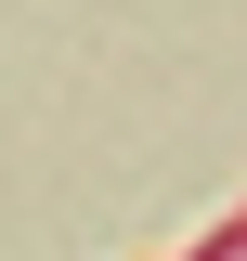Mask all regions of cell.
I'll use <instances>...</instances> for the list:
<instances>
[{"label": "cell", "instance_id": "1", "mask_svg": "<svg viewBox=\"0 0 247 261\" xmlns=\"http://www.w3.org/2000/svg\"><path fill=\"white\" fill-rule=\"evenodd\" d=\"M195 261H247V209H234V222H221V235H208Z\"/></svg>", "mask_w": 247, "mask_h": 261}]
</instances>
